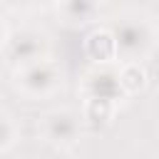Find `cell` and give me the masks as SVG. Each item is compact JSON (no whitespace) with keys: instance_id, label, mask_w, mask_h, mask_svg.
<instances>
[{"instance_id":"1","label":"cell","mask_w":159,"mask_h":159,"mask_svg":"<svg viewBox=\"0 0 159 159\" xmlns=\"http://www.w3.org/2000/svg\"><path fill=\"white\" fill-rule=\"evenodd\" d=\"M75 134H77V122L70 112H55L47 117V137L52 142L70 144L75 142Z\"/></svg>"},{"instance_id":"2","label":"cell","mask_w":159,"mask_h":159,"mask_svg":"<svg viewBox=\"0 0 159 159\" xmlns=\"http://www.w3.org/2000/svg\"><path fill=\"white\" fill-rule=\"evenodd\" d=\"M99 47L104 50V57L109 60L112 55H114V50H117V40L109 35V32H104V30H99V32H94V35H89V40H87V50L94 55V57H99Z\"/></svg>"},{"instance_id":"3","label":"cell","mask_w":159,"mask_h":159,"mask_svg":"<svg viewBox=\"0 0 159 159\" xmlns=\"http://www.w3.org/2000/svg\"><path fill=\"white\" fill-rule=\"evenodd\" d=\"M117 77H119V87L127 89V92H137V89L144 87V70L139 65H134V62L127 65L122 70V75H117Z\"/></svg>"},{"instance_id":"4","label":"cell","mask_w":159,"mask_h":159,"mask_svg":"<svg viewBox=\"0 0 159 159\" xmlns=\"http://www.w3.org/2000/svg\"><path fill=\"white\" fill-rule=\"evenodd\" d=\"M10 142V124L5 122V117H0V147Z\"/></svg>"},{"instance_id":"5","label":"cell","mask_w":159,"mask_h":159,"mask_svg":"<svg viewBox=\"0 0 159 159\" xmlns=\"http://www.w3.org/2000/svg\"><path fill=\"white\" fill-rule=\"evenodd\" d=\"M0 42H2V40H0Z\"/></svg>"}]
</instances>
